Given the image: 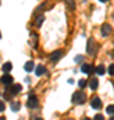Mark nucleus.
Returning a JSON list of instances; mask_svg holds the SVG:
<instances>
[{
  "label": "nucleus",
  "mask_w": 114,
  "mask_h": 120,
  "mask_svg": "<svg viewBox=\"0 0 114 120\" xmlns=\"http://www.w3.org/2000/svg\"><path fill=\"white\" fill-rule=\"evenodd\" d=\"M100 1H102V3H106V1H107V0H100Z\"/></svg>",
  "instance_id": "25"
},
{
  "label": "nucleus",
  "mask_w": 114,
  "mask_h": 120,
  "mask_svg": "<svg viewBox=\"0 0 114 120\" xmlns=\"http://www.w3.org/2000/svg\"><path fill=\"white\" fill-rule=\"evenodd\" d=\"M64 51L62 49H57V51L52 52L51 56H49V59H51V61H53V63H56V61H59L60 59H61V56H62Z\"/></svg>",
  "instance_id": "5"
},
{
  "label": "nucleus",
  "mask_w": 114,
  "mask_h": 120,
  "mask_svg": "<svg viewBox=\"0 0 114 120\" xmlns=\"http://www.w3.org/2000/svg\"><path fill=\"white\" fill-rule=\"evenodd\" d=\"M78 86H80V88H85V87H86V80L81 79L80 82H78Z\"/></svg>",
  "instance_id": "19"
},
{
  "label": "nucleus",
  "mask_w": 114,
  "mask_h": 120,
  "mask_svg": "<svg viewBox=\"0 0 114 120\" xmlns=\"http://www.w3.org/2000/svg\"><path fill=\"white\" fill-rule=\"evenodd\" d=\"M11 108H12V111H13V112H17L19 109H20V103H15V104H12V105H11Z\"/></svg>",
  "instance_id": "17"
},
{
  "label": "nucleus",
  "mask_w": 114,
  "mask_h": 120,
  "mask_svg": "<svg viewBox=\"0 0 114 120\" xmlns=\"http://www.w3.org/2000/svg\"><path fill=\"white\" fill-rule=\"evenodd\" d=\"M35 120H44V119H41V117H36Z\"/></svg>",
  "instance_id": "24"
},
{
  "label": "nucleus",
  "mask_w": 114,
  "mask_h": 120,
  "mask_svg": "<svg viewBox=\"0 0 114 120\" xmlns=\"http://www.w3.org/2000/svg\"><path fill=\"white\" fill-rule=\"evenodd\" d=\"M106 112H107L109 115H113V113H114V105H113V104H110L109 107L106 108Z\"/></svg>",
  "instance_id": "18"
},
{
  "label": "nucleus",
  "mask_w": 114,
  "mask_h": 120,
  "mask_svg": "<svg viewBox=\"0 0 114 120\" xmlns=\"http://www.w3.org/2000/svg\"><path fill=\"white\" fill-rule=\"evenodd\" d=\"M33 68H35V63H33V61H27L25 64H24V69H25L27 72L33 71Z\"/></svg>",
  "instance_id": "10"
},
{
  "label": "nucleus",
  "mask_w": 114,
  "mask_h": 120,
  "mask_svg": "<svg viewBox=\"0 0 114 120\" xmlns=\"http://www.w3.org/2000/svg\"><path fill=\"white\" fill-rule=\"evenodd\" d=\"M4 109H5V104L3 101H0V112H3Z\"/></svg>",
  "instance_id": "22"
},
{
  "label": "nucleus",
  "mask_w": 114,
  "mask_h": 120,
  "mask_svg": "<svg viewBox=\"0 0 114 120\" xmlns=\"http://www.w3.org/2000/svg\"><path fill=\"white\" fill-rule=\"evenodd\" d=\"M45 72H47V69H45L44 65H37V67H36V75H37V76H41V75H44Z\"/></svg>",
  "instance_id": "11"
},
{
  "label": "nucleus",
  "mask_w": 114,
  "mask_h": 120,
  "mask_svg": "<svg viewBox=\"0 0 114 120\" xmlns=\"http://www.w3.org/2000/svg\"><path fill=\"white\" fill-rule=\"evenodd\" d=\"M94 71H96V73H97V75H100V76L105 75V67H104L102 64H100V65L97 67V68L94 69Z\"/></svg>",
  "instance_id": "13"
},
{
  "label": "nucleus",
  "mask_w": 114,
  "mask_h": 120,
  "mask_svg": "<svg viewBox=\"0 0 114 120\" xmlns=\"http://www.w3.org/2000/svg\"><path fill=\"white\" fill-rule=\"evenodd\" d=\"M107 71H109V75H110V76H113V75H114V65L113 64H110L109 65V69H107Z\"/></svg>",
  "instance_id": "20"
},
{
  "label": "nucleus",
  "mask_w": 114,
  "mask_h": 120,
  "mask_svg": "<svg viewBox=\"0 0 114 120\" xmlns=\"http://www.w3.org/2000/svg\"><path fill=\"white\" fill-rule=\"evenodd\" d=\"M98 84H100V83H98V79H96V77H94V79H92V80H90V83H89V86H90V88H92L93 91L98 88Z\"/></svg>",
  "instance_id": "12"
},
{
  "label": "nucleus",
  "mask_w": 114,
  "mask_h": 120,
  "mask_svg": "<svg viewBox=\"0 0 114 120\" xmlns=\"http://www.w3.org/2000/svg\"><path fill=\"white\" fill-rule=\"evenodd\" d=\"M72 101L74 104H82L86 101V95L84 92H74L72 96Z\"/></svg>",
  "instance_id": "1"
},
{
  "label": "nucleus",
  "mask_w": 114,
  "mask_h": 120,
  "mask_svg": "<svg viewBox=\"0 0 114 120\" xmlns=\"http://www.w3.org/2000/svg\"><path fill=\"white\" fill-rule=\"evenodd\" d=\"M82 120H90V119H89V117H84Z\"/></svg>",
  "instance_id": "26"
},
{
  "label": "nucleus",
  "mask_w": 114,
  "mask_h": 120,
  "mask_svg": "<svg viewBox=\"0 0 114 120\" xmlns=\"http://www.w3.org/2000/svg\"><path fill=\"white\" fill-rule=\"evenodd\" d=\"M93 120H105V119H104V116H102L101 113H98V115L94 116V119H93Z\"/></svg>",
  "instance_id": "21"
},
{
  "label": "nucleus",
  "mask_w": 114,
  "mask_h": 120,
  "mask_svg": "<svg viewBox=\"0 0 114 120\" xmlns=\"http://www.w3.org/2000/svg\"><path fill=\"white\" fill-rule=\"evenodd\" d=\"M27 105L29 108H37L38 107V99L36 98L32 92L29 94V99H28V101H27Z\"/></svg>",
  "instance_id": "2"
},
{
  "label": "nucleus",
  "mask_w": 114,
  "mask_h": 120,
  "mask_svg": "<svg viewBox=\"0 0 114 120\" xmlns=\"http://www.w3.org/2000/svg\"><path fill=\"white\" fill-rule=\"evenodd\" d=\"M13 82V77L9 75V73H4L3 76H1V79H0V84H3V86L5 87H9L11 84H12Z\"/></svg>",
  "instance_id": "3"
},
{
  "label": "nucleus",
  "mask_w": 114,
  "mask_h": 120,
  "mask_svg": "<svg viewBox=\"0 0 114 120\" xmlns=\"http://www.w3.org/2000/svg\"><path fill=\"white\" fill-rule=\"evenodd\" d=\"M0 120H5V117H0Z\"/></svg>",
  "instance_id": "27"
},
{
  "label": "nucleus",
  "mask_w": 114,
  "mask_h": 120,
  "mask_svg": "<svg viewBox=\"0 0 114 120\" xmlns=\"http://www.w3.org/2000/svg\"><path fill=\"white\" fill-rule=\"evenodd\" d=\"M0 38H1V34H0Z\"/></svg>",
  "instance_id": "28"
},
{
  "label": "nucleus",
  "mask_w": 114,
  "mask_h": 120,
  "mask_svg": "<svg viewBox=\"0 0 114 120\" xmlns=\"http://www.w3.org/2000/svg\"><path fill=\"white\" fill-rule=\"evenodd\" d=\"M88 52H89V55H92L94 56L96 55V51H97V45H96V41H94L93 39H89L88 40Z\"/></svg>",
  "instance_id": "4"
},
{
  "label": "nucleus",
  "mask_w": 114,
  "mask_h": 120,
  "mask_svg": "<svg viewBox=\"0 0 114 120\" xmlns=\"http://www.w3.org/2000/svg\"><path fill=\"white\" fill-rule=\"evenodd\" d=\"M81 71L84 73H86V75H92V73H94V65L93 64H84L81 67Z\"/></svg>",
  "instance_id": "6"
},
{
  "label": "nucleus",
  "mask_w": 114,
  "mask_h": 120,
  "mask_svg": "<svg viewBox=\"0 0 114 120\" xmlns=\"http://www.w3.org/2000/svg\"><path fill=\"white\" fill-rule=\"evenodd\" d=\"M11 69H12V64H11L9 61H7V63H4V64H3V71H4L5 73H8Z\"/></svg>",
  "instance_id": "14"
},
{
  "label": "nucleus",
  "mask_w": 114,
  "mask_h": 120,
  "mask_svg": "<svg viewBox=\"0 0 114 120\" xmlns=\"http://www.w3.org/2000/svg\"><path fill=\"white\" fill-rule=\"evenodd\" d=\"M90 105H92V108H94V109H100V108L102 107V101H101V99L93 98V100H92Z\"/></svg>",
  "instance_id": "7"
},
{
  "label": "nucleus",
  "mask_w": 114,
  "mask_h": 120,
  "mask_svg": "<svg viewBox=\"0 0 114 120\" xmlns=\"http://www.w3.org/2000/svg\"><path fill=\"white\" fill-rule=\"evenodd\" d=\"M65 3H66V5L69 7V9H74V7H76V4H74V0H64Z\"/></svg>",
  "instance_id": "15"
},
{
  "label": "nucleus",
  "mask_w": 114,
  "mask_h": 120,
  "mask_svg": "<svg viewBox=\"0 0 114 120\" xmlns=\"http://www.w3.org/2000/svg\"><path fill=\"white\" fill-rule=\"evenodd\" d=\"M42 22H44V16L41 15V16H38L37 19H36V26H37V27H40V26L42 24Z\"/></svg>",
  "instance_id": "16"
},
{
  "label": "nucleus",
  "mask_w": 114,
  "mask_h": 120,
  "mask_svg": "<svg viewBox=\"0 0 114 120\" xmlns=\"http://www.w3.org/2000/svg\"><path fill=\"white\" fill-rule=\"evenodd\" d=\"M7 91L11 92L12 95H16V94H19V92L21 91V86H20V84H13V86L11 87V88H8Z\"/></svg>",
  "instance_id": "9"
},
{
  "label": "nucleus",
  "mask_w": 114,
  "mask_h": 120,
  "mask_svg": "<svg viewBox=\"0 0 114 120\" xmlns=\"http://www.w3.org/2000/svg\"><path fill=\"white\" fill-rule=\"evenodd\" d=\"M76 61H82V60H84V57H82V56H76Z\"/></svg>",
  "instance_id": "23"
},
{
  "label": "nucleus",
  "mask_w": 114,
  "mask_h": 120,
  "mask_svg": "<svg viewBox=\"0 0 114 120\" xmlns=\"http://www.w3.org/2000/svg\"><path fill=\"white\" fill-rule=\"evenodd\" d=\"M110 32H111V26H109L107 23H106V24H104V26L101 27L102 36H107V35H110Z\"/></svg>",
  "instance_id": "8"
}]
</instances>
